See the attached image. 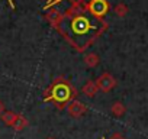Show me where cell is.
Segmentation results:
<instances>
[{
    "label": "cell",
    "instance_id": "cell-1",
    "mask_svg": "<svg viewBox=\"0 0 148 139\" xmlns=\"http://www.w3.org/2000/svg\"><path fill=\"white\" fill-rule=\"evenodd\" d=\"M62 36L77 49H86L102 31H105L103 22L93 16L87 9L80 7L77 3L65 15L60 16L57 25Z\"/></svg>",
    "mask_w": 148,
    "mask_h": 139
},
{
    "label": "cell",
    "instance_id": "cell-2",
    "mask_svg": "<svg viewBox=\"0 0 148 139\" xmlns=\"http://www.w3.org/2000/svg\"><path fill=\"white\" fill-rule=\"evenodd\" d=\"M71 99V89L68 84L65 83H58L52 87L51 90V94L48 97H45V102H49V100H54L57 103H65Z\"/></svg>",
    "mask_w": 148,
    "mask_h": 139
},
{
    "label": "cell",
    "instance_id": "cell-3",
    "mask_svg": "<svg viewBox=\"0 0 148 139\" xmlns=\"http://www.w3.org/2000/svg\"><path fill=\"white\" fill-rule=\"evenodd\" d=\"M87 10L96 16V18H102L108 13L109 10V3L106 2V0H90V2L87 3Z\"/></svg>",
    "mask_w": 148,
    "mask_h": 139
},
{
    "label": "cell",
    "instance_id": "cell-4",
    "mask_svg": "<svg viewBox=\"0 0 148 139\" xmlns=\"http://www.w3.org/2000/svg\"><path fill=\"white\" fill-rule=\"evenodd\" d=\"M115 84H116V81H115V78H113L110 74H103V76H100L99 80H97V83H96L97 89H100V90H103V91L112 90V89L115 87Z\"/></svg>",
    "mask_w": 148,
    "mask_h": 139
},
{
    "label": "cell",
    "instance_id": "cell-5",
    "mask_svg": "<svg viewBox=\"0 0 148 139\" xmlns=\"http://www.w3.org/2000/svg\"><path fill=\"white\" fill-rule=\"evenodd\" d=\"M86 112V106L80 102H73L70 106H68V113L73 116V117H79L82 116L83 113Z\"/></svg>",
    "mask_w": 148,
    "mask_h": 139
},
{
    "label": "cell",
    "instance_id": "cell-6",
    "mask_svg": "<svg viewBox=\"0 0 148 139\" xmlns=\"http://www.w3.org/2000/svg\"><path fill=\"white\" fill-rule=\"evenodd\" d=\"M96 91H97V86H96V83H92V81H89L83 89V93L89 97H93L96 94Z\"/></svg>",
    "mask_w": 148,
    "mask_h": 139
},
{
    "label": "cell",
    "instance_id": "cell-7",
    "mask_svg": "<svg viewBox=\"0 0 148 139\" xmlns=\"http://www.w3.org/2000/svg\"><path fill=\"white\" fill-rule=\"evenodd\" d=\"M112 113H113L115 116H122V114L125 113V106H123L122 103H119V102L113 103V106H112Z\"/></svg>",
    "mask_w": 148,
    "mask_h": 139
},
{
    "label": "cell",
    "instance_id": "cell-8",
    "mask_svg": "<svg viewBox=\"0 0 148 139\" xmlns=\"http://www.w3.org/2000/svg\"><path fill=\"white\" fill-rule=\"evenodd\" d=\"M2 117H3V120H5L8 125H13L18 116H16V114H13V113H5Z\"/></svg>",
    "mask_w": 148,
    "mask_h": 139
},
{
    "label": "cell",
    "instance_id": "cell-9",
    "mask_svg": "<svg viewBox=\"0 0 148 139\" xmlns=\"http://www.w3.org/2000/svg\"><path fill=\"white\" fill-rule=\"evenodd\" d=\"M25 125H26V120H25L23 117H21V116H18L16 120H15V123H13V126H15L16 129H23Z\"/></svg>",
    "mask_w": 148,
    "mask_h": 139
},
{
    "label": "cell",
    "instance_id": "cell-10",
    "mask_svg": "<svg viewBox=\"0 0 148 139\" xmlns=\"http://www.w3.org/2000/svg\"><path fill=\"white\" fill-rule=\"evenodd\" d=\"M86 62H87V65H96V64L99 62V58H97V55L92 54V55H87Z\"/></svg>",
    "mask_w": 148,
    "mask_h": 139
},
{
    "label": "cell",
    "instance_id": "cell-11",
    "mask_svg": "<svg viewBox=\"0 0 148 139\" xmlns=\"http://www.w3.org/2000/svg\"><path fill=\"white\" fill-rule=\"evenodd\" d=\"M115 10H116V15H118V16H125L126 12H128V9H126L125 5H118Z\"/></svg>",
    "mask_w": 148,
    "mask_h": 139
},
{
    "label": "cell",
    "instance_id": "cell-12",
    "mask_svg": "<svg viewBox=\"0 0 148 139\" xmlns=\"http://www.w3.org/2000/svg\"><path fill=\"white\" fill-rule=\"evenodd\" d=\"M60 2H62V0H48V3L44 6V10H47V9H49L51 6H54L55 3H60Z\"/></svg>",
    "mask_w": 148,
    "mask_h": 139
},
{
    "label": "cell",
    "instance_id": "cell-13",
    "mask_svg": "<svg viewBox=\"0 0 148 139\" xmlns=\"http://www.w3.org/2000/svg\"><path fill=\"white\" fill-rule=\"evenodd\" d=\"M110 139H126L123 135H121V133H113L112 136H110Z\"/></svg>",
    "mask_w": 148,
    "mask_h": 139
},
{
    "label": "cell",
    "instance_id": "cell-14",
    "mask_svg": "<svg viewBox=\"0 0 148 139\" xmlns=\"http://www.w3.org/2000/svg\"><path fill=\"white\" fill-rule=\"evenodd\" d=\"M8 2H9V5H10V7H12V9L15 10L16 7H15V3H13V0H8Z\"/></svg>",
    "mask_w": 148,
    "mask_h": 139
},
{
    "label": "cell",
    "instance_id": "cell-15",
    "mask_svg": "<svg viewBox=\"0 0 148 139\" xmlns=\"http://www.w3.org/2000/svg\"><path fill=\"white\" fill-rule=\"evenodd\" d=\"M86 2L89 3V2H90V0H76V3H77V5H79V3H86Z\"/></svg>",
    "mask_w": 148,
    "mask_h": 139
},
{
    "label": "cell",
    "instance_id": "cell-16",
    "mask_svg": "<svg viewBox=\"0 0 148 139\" xmlns=\"http://www.w3.org/2000/svg\"><path fill=\"white\" fill-rule=\"evenodd\" d=\"M2 113H3V104L0 103V114H2Z\"/></svg>",
    "mask_w": 148,
    "mask_h": 139
},
{
    "label": "cell",
    "instance_id": "cell-17",
    "mask_svg": "<svg viewBox=\"0 0 148 139\" xmlns=\"http://www.w3.org/2000/svg\"><path fill=\"white\" fill-rule=\"evenodd\" d=\"M102 139H105V138H102Z\"/></svg>",
    "mask_w": 148,
    "mask_h": 139
},
{
    "label": "cell",
    "instance_id": "cell-18",
    "mask_svg": "<svg viewBox=\"0 0 148 139\" xmlns=\"http://www.w3.org/2000/svg\"><path fill=\"white\" fill-rule=\"evenodd\" d=\"M49 139H51V138H49Z\"/></svg>",
    "mask_w": 148,
    "mask_h": 139
}]
</instances>
